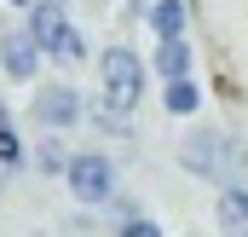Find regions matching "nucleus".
I'll list each match as a JSON object with an SVG mask.
<instances>
[{"mask_svg": "<svg viewBox=\"0 0 248 237\" xmlns=\"http://www.w3.org/2000/svg\"><path fill=\"white\" fill-rule=\"evenodd\" d=\"M41 52H35V41L17 29V23H0V75L6 81H17V87H35L41 81Z\"/></svg>", "mask_w": 248, "mask_h": 237, "instance_id": "obj_5", "label": "nucleus"}, {"mask_svg": "<svg viewBox=\"0 0 248 237\" xmlns=\"http://www.w3.org/2000/svg\"><path fill=\"white\" fill-rule=\"evenodd\" d=\"M63 191L75 208H104L116 191H122V168L110 151H69V168H63Z\"/></svg>", "mask_w": 248, "mask_h": 237, "instance_id": "obj_4", "label": "nucleus"}, {"mask_svg": "<svg viewBox=\"0 0 248 237\" xmlns=\"http://www.w3.org/2000/svg\"><path fill=\"white\" fill-rule=\"evenodd\" d=\"M63 23H69V6H52V0H35V6L17 17V29L35 41V52H41V58L52 52V41L63 35Z\"/></svg>", "mask_w": 248, "mask_h": 237, "instance_id": "obj_7", "label": "nucleus"}, {"mask_svg": "<svg viewBox=\"0 0 248 237\" xmlns=\"http://www.w3.org/2000/svg\"><path fill=\"white\" fill-rule=\"evenodd\" d=\"M63 168H69V139H63V133H41V139H29V174L63 179Z\"/></svg>", "mask_w": 248, "mask_h": 237, "instance_id": "obj_11", "label": "nucleus"}, {"mask_svg": "<svg viewBox=\"0 0 248 237\" xmlns=\"http://www.w3.org/2000/svg\"><path fill=\"white\" fill-rule=\"evenodd\" d=\"M144 69L156 75V81H185V75H196V47L185 41H156L150 47V58H144Z\"/></svg>", "mask_w": 248, "mask_h": 237, "instance_id": "obj_9", "label": "nucleus"}, {"mask_svg": "<svg viewBox=\"0 0 248 237\" xmlns=\"http://www.w3.org/2000/svg\"><path fill=\"white\" fill-rule=\"evenodd\" d=\"M110 232H116V237H168V232H162V220H150L144 208H139V214H127V220H116Z\"/></svg>", "mask_w": 248, "mask_h": 237, "instance_id": "obj_14", "label": "nucleus"}, {"mask_svg": "<svg viewBox=\"0 0 248 237\" xmlns=\"http://www.w3.org/2000/svg\"><path fill=\"white\" fill-rule=\"evenodd\" d=\"M87 127H93L98 139H110V145H133V139H139L133 116H116V110H104L98 99H87Z\"/></svg>", "mask_w": 248, "mask_h": 237, "instance_id": "obj_13", "label": "nucleus"}, {"mask_svg": "<svg viewBox=\"0 0 248 237\" xmlns=\"http://www.w3.org/2000/svg\"><path fill=\"white\" fill-rule=\"evenodd\" d=\"M46 64H58V69H81V64H93V41L81 35V23H75V17L63 23V35L52 41V52H46Z\"/></svg>", "mask_w": 248, "mask_h": 237, "instance_id": "obj_12", "label": "nucleus"}, {"mask_svg": "<svg viewBox=\"0 0 248 237\" xmlns=\"http://www.w3.org/2000/svg\"><path fill=\"white\" fill-rule=\"evenodd\" d=\"M29 121L41 127V133H75V127H87V93L69 81V75H52V81H35L29 87Z\"/></svg>", "mask_w": 248, "mask_h": 237, "instance_id": "obj_3", "label": "nucleus"}, {"mask_svg": "<svg viewBox=\"0 0 248 237\" xmlns=\"http://www.w3.org/2000/svg\"><path fill=\"white\" fill-rule=\"evenodd\" d=\"M122 6H127V17H139V12H144L150 0H122Z\"/></svg>", "mask_w": 248, "mask_h": 237, "instance_id": "obj_15", "label": "nucleus"}, {"mask_svg": "<svg viewBox=\"0 0 248 237\" xmlns=\"http://www.w3.org/2000/svg\"><path fill=\"white\" fill-rule=\"evenodd\" d=\"M214 226L219 237H248V179L214 185Z\"/></svg>", "mask_w": 248, "mask_h": 237, "instance_id": "obj_6", "label": "nucleus"}, {"mask_svg": "<svg viewBox=\"0 0 248 237\" xmlns=\"http://www.w3.org/2000/svg\"><path fill=\"white\" fill-rule=\"evenodd\" d=\"M179 168L202 185H231L248 174V145L237 133L214 127V121H196L185 139H179Z\"/></svg>", "mask_w": 248, "mask_h": 237, "instance_id": "obj_1", "label": "nucleus"}, {"mask_svg": "<svg viewBox=\"0 0 248 237\" xmlns=\"http://www.w3.org/2000/svg\"><path fill=\"white\" fill-rule=\"evenodd\" d=\"M202 104H208V93H202L196 75H185V81H162V110H168L173 121H196Z\"/></svg>", "mask_w": 248, "mask_h": 237, "instance_id": "obj_10", "label": "nucleus"}, {"mask_svg": "<svg viewBox=\"0 0 248 237\" xmlns=\"http://www.w3.org/2000/svg\"><path fill=\"white\" fill-rule=\"evenodd\" d=\"M0 6H12V12H29V6H35V0H0Z\"/></svg>", "mask_w": 248, "mask_h": 237, "instance_id": "obj_16", "label": "nucleus"}, {"mask_svg": "<svg viewBox=\"0 0 248 237\" xmlns=\"http://www.w3.org/2000/svg\"><path fill=\"white\" fill-rule=\"evenodd\" d=\"M52 6H75V0H52Z\"/></svg>", "mask_w": 248, "mask_h": 237, "instance_id": "obj_17", "label": "nucleus"}, {"mask_svg": "<svg viewBox=\"0 0 248 237\" xmlns=\"http://www.w3.org/2000/svg\"><path fill=\"white\" fill-rule=\"evenodd\" d=\"M139 23L150 29V41H185L190 35V0H150L139 12Z\"/></svg>", "mask_w": 248, "mask_h": 237, "instance_id": "obj_8", "label": "nucleus"}, {"mask_svg": "<svg viewBox=\"0 0 248 237\" xmlns=\"http://www.w3.org/2000/svg\"><path fill=\"white\" fill-rule=\"evenodd\" d=\"M93 64H98V104L116 110V116H133V110L144 104V87H150L144 58H139L127 41H110L104 52H93Z\"/></svg>", "mask_w": 248, "mask_h": 237, "instance_id": "obj_2", "label": "nucleus"}]
</instances>
